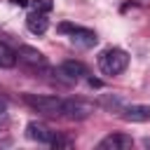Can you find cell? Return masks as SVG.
I'll return each mask as SVG.
<instances>
[{"label":"cell","instance_id":"cell-17","mask_svg":"<svg viewBox=\"0 0 150 150\" xmlns=\"http://www.w3.org/2000/svg\"><path fill=\"white\" fill-rule=\"evenodd\" d=\"M89 84H91V87H101V82H98V80H94V77H89Z\"/></svg>","mask_w":150,"mask_h":150},{"label":"cell","instance_id":"cell-7","mask_svg":"<svg viewBox=\"0 0 150 150\" xmlns=\"http://www.w3.org/2000/svg\"><path fill=\"white\" fill-rule=\"evenodd\" d=\"M120 117L127 120V122H150V105H143V103H131V105H122L120 110Z\"/></svg>","mask_w":150,"mask_h":150},{"label":"cell","instance_id":"cell-5","mask_svg":"<svg viewBox=\"0 0 150 150\" xmlns=\"http://www.w3.org/2000/svg\"><path fill=\"white\" fill-rule=\"evenodd\" d=\"M16 59L23 61V63L30 66V68H45V66H47L45 54L38 52L35 47H30V45H19V49H16Z\"/></svg>","mask_w":150,"mask_h":150},{"label":"cell","instance_id":"cell-11","mask_svg":"<svg viewBox=\"0 0 150 150\" xmlns=\"http://www.w3.org/2000/svg\"><path fill=\"white\" fill-rule=\"evenodd\" d=\"M16 66V49H12L7 42L0 40V68H14Z\"/></svg>","mask_w":150,"mask_h":150},{"label":"cell","instance_id":"cell-2","mask_svg":"<svg viewBox=\"0 0 150 150\" xmlns=\"http://www.w3.org/2000/svg\"><path fill=\"white\" fill-rule=\"evenodd\" d=\"M23 103L38 112H45V115H61V108H63V98L40 96V94H23Z\"/></svg>","mask_w":150,"mask_h":150},{"label":"cell","instance_id":"cell-4","mask_svg":"<svg viewBox=\"0 0 150 150\" xmlns=\"http://www.w3.org/2000/svg\"><path fill=\"white\" fill-rule=\"evenodd\" d=\"M56 75H59L61 80H66V82H77V80H82V77L89 75V73H87V66H84L82 61H63V63L56 68Z\"/></svg>","mask_w":150,"mask_h":150},{"label":"cell","instance_id":"cell-3","mask_svg":"<svg viewBox=\"0 0 150 150\" xmlns=\"http://www.w3.org/2000/svg\"><path fill=\"white\" fill-rule=\"evenodd\" d=\"M91 112H94V105L91 103L80 101V98H63L61 115L68 117V120H87Z\"/></svg>","mask_w":150,"mask_h":150},{"label":"cell","instance_id":"cell-8","mask_svg":"<svg viewBox=\"0 0 150 150\" xmlns=\"http://www.w3.org/2000/svg\"><path fill=\"white\" fill-rule=\"evenodd\" d=\"M70 42H73L75 47L91 49V47H96V45H98V38H96V33H94V30L82 28V26H75V28L70 30Z\"/></svg>","mask_w":150,"mask_h":150},{"label":"cell","instance_id":"cell-14","mask_svg":"<svg viewBox=\"0 0 150 150\" xmlns=\"http://www.w3.org/2000/svg\"><path fill=\"white\" fill-rule=\"evenodd\" d=\"M49 145L59 150V148H70V145H73V141H70V138H66V136H59V134H54V136H52V143H49Z\"/></svg>","mask_w":150,"mask_h":150},{"label":"cell","instance_id":"cell-1","mask_svg":"<svg viewBox=\"0 0 150 150\" xmlns=\"http://www.w3.org/2000/svg\"><path fill=\"white\" fill-rule=\"evenodd\" d=\"M127 66H129V54L120 47H110L98 56V68L103 75H120L127 70Z\"/></svg>","mask_w":150,"mask_h":150},{"label":"cell","instance_id":"cell-10","mask_svg":"<svg viewBox=\"0 0 150 150\" xmlns=\"http://www.w3.org/2000/svg\"><path fill=\"white\" fill-rule=\"evenodd\" d=\"M26 28H28L33 35H42V33H47V28H49V19H47V14H42V12H30V14L26 16Z\"/></svg>","mask_w":150,"mask_h":150},{"label":"cell","instance_id":"cell-18","mask_svg":"<svg viewBox=\"0 0 150 150\" xmlns=\"http://www.w3.org/2000/svg\"><path fill=\"white\" fill-rule=\"evenodd\" d=\"M143 145H145V148H150V138H145V141H143Z\"/></svg>","mask_w":150,"mask_h":150},{"label":"cell","instance_id":"cell-9","mask_svg":"<svg viewBox=\"0 0 150 150\" xmlns=\"http://www.w3.org/2000/svg\"><path fill=\"white\" fill-rule=\"evenodd\" d=\"M26 136L30 138V141H35V143H52V136H54V131L47 127V124H42V122H28L26 124Z\"/></svg>","mask_w":150,"mask_h":150},{"label":"cell","instance_id":"cell-13","mask_svg":"<svg viewBox=\"0 0 150 150\" xmlns=\"http://www.w3.org/2000/svg\"><path fill=\"white\" fill-rule=\"evenodd\" d=\"M30 5H33V12H42V14H47V12H52L54 0H30Z\"/></svg>","mask_w":150,"mask_h":150},{"label":"cell","instance_id":"cell-16","mask_svg":"<svg viewBox=\"0 0 150 150\" xmlns=\"http://www.w3.org/2000/svg\"><path fill=\"white\" fill-rule=\"evenodd\" d=\"M5 112H7V103H5L2 98H0V120L5 117Z\"/></svg>","mask_w":150,"mask_h":150},{"label":"cell","instance_id":"cell-15","mask_svg":"<svg viewBox=\"0 0 150 150\" xmlns=\"http://www.w3.org/2000/svg\"><path fill=\"white\" fill-rule=\"evenodd\" d=\"M9 2H12V5H16V7H28V5H30L28 0H9Z\"/></svg>","mask_w":150,"mask_h":150},{"label":"cell","instance_id":"cell-6","mask_svg":"<svg viewBox=\"0 0 150 150\" xmlns=\"http://www.w3.org/2000/svg\"><path fill=\"white\" fill-rule=\"evenodd\" d=\"M131 145H134V138H131L129 134L115 131V134H108V136L98 143V150H129Z\"/></svg>","mask_w":150,"mask_h":150},{"label":"cell","instance_id":"cell-12","mask_svg":"<svg viewBox=\"0 0 150 150\" xmlns=\"http://www.w3.org/2000/svg\"><path fill=\"white\" fill-rule=\"evenodd\" d=\"M103 108H108V110H112V112H120L122 110V105H124V101L120 98V96H103L101 101H98Z\"/></svg>","mask_w":150,"mask_h":150}]
</instances>
